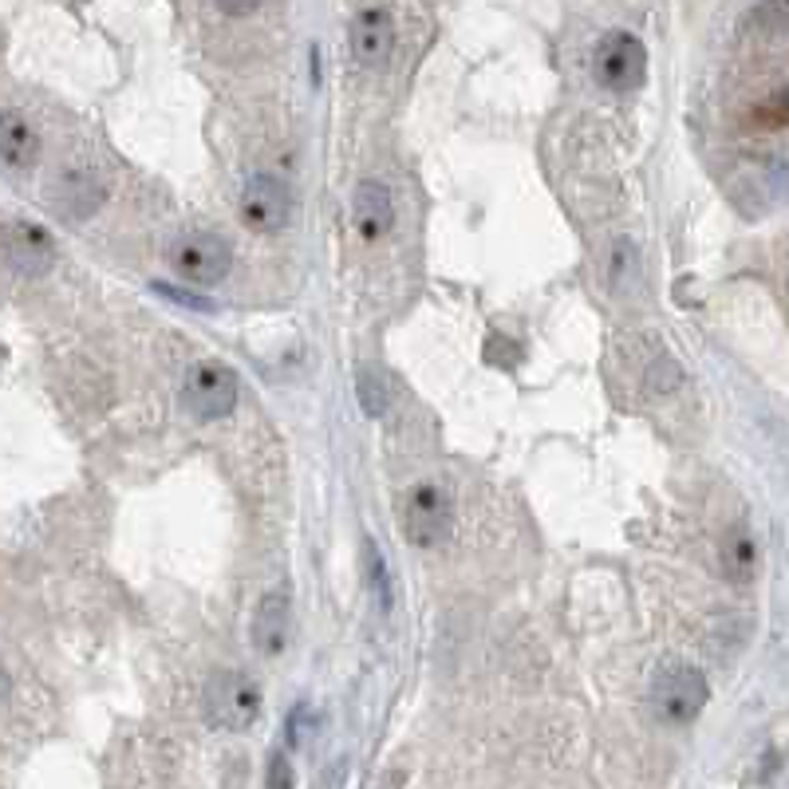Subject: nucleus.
<instances>
[{
	"label": "nucleus",
	"mask_w": 789,
	"mask_h": 789,
	"mask_svg": "<svg viewBox=\"0 0 789 789\" xmlns=\"http://www.w3.org/2000/svg\"><path fill=\"white\" fill-rule=\"evenodd\" d=\"M648 699L663 726H691L706 706V679L691 663H663L651 679Z\"/></svg>",
	"instance_id": "1"
},
{
	"label": "nucleus",
	"mask_w": 789,
	"mask_h": 789,
	"mask_svg": "<svg viewBox=\"0 0 789 789\" xmlns=\"http://www.w3.org/2000/svg\"><path fill=\"white\" fill-rule=\"evenodd\" d=\"M166 261L186 284H194V289H214V284L226 281L229 269H234V249H229L226 237L194 229V234H182L179 241L170 245Z\"/></svg>",
	"instance_id": "2"
},
{
	"label": "nucleus",
	"mask_w": 789,
	"mask_h": 789,
	"mask_svg": "<svg viewBox=\"0 0 789 789\" xmlns=\"http://www.w3.org/2000/svg\"><path fill=\"white\" fill-rule=\"evenodd\" d=\"M261 714V687L245 671H217L206 683V718L214 731H249Z\"/></svg>",
	"instance_id": "3"
},
{
	"label": "nucleus",
	"mask_w": 789,
	"mask_h": 789,
	"mask_svg": "<svg viewBox=\"0 0 789 789\" xmlns=\"http://www.w3.org/2000/svg\"><path fill=\"white\" fill-rule=\"evenodd\" d=\"M182 407L194 414L197 423H217L237 407V376L229 367L214 364H194L182 379Z\"/></svg>",
	"instance_id": "4"
},
{
	"label": "nucleus",
	"mask_w": 789,
	"mask_h": 789,
	"mask_svg": "<svg viewBox=\"0 0 789 789\" xmlns=\"http://www.w3.org/2000/svg\"><path fill=\"white\" fill-rule=\"evenodd\" d=\"M451 529H454V506L439 486L423 482V486H414L403 498V533L411 545L434 549L451 537Z\"/></svg>",
	"instance_id": "5"
},
{
	"label": "nucleus",
	"mask_w": 789,
	"mask_h": 789,
	"mask_svg": "<svg viewBox=\"0 0 789 789\" xmlns=\"http://www.w3.org/2000/svg\"><path fill=\"white\" fill-rule=\"evenodd\" d=\"M596 79H601L608 91H636L648 79V52L631 32H608V36L596 44Z\"/></svg>",
	"instance_id": "6"
},
{
	"label": "nucleus",
	"mask_w": 789,
	"mask_h": 789,
	"mask_svg": "<svg viewBox=\"0 0 789 789\" xmlns=\"http://www.w3.org/2000/svg\"><path fill=\"white\" fill-rule=\"evenodd\" d=\"M292 217V190L277 174H253L241 190V221L253 234H281Z\"/></svg>",
	"instance_id": "7"
},
{
	"label": "nucleus",
	"mask_w": 789,
	"mask_h": 789,
	"mask_svg": "<svg viewBox=\"0 0 789 789\" xmlns=\"http://www.w3.org/2000/svg\"><path fill=\"white\" fill-rule=\"evenodd\" d=\"M348 47L356 64L383 67L394 56V20L387 9H364L348 24Z\"/></svg>",
	"instance_id": "8"
},
{
	"label": "nucleus",
	"mask_w": 789,
	"mask_h": 789,
	"mask_svg": "<svg viewBox=\"0 0 789 789\" xmlns=\"http://www.w3.org/2000/svg\"><path fill=\"white\" fill-rule=\"evenodd\" d=\"M352 221L364 241H383L394 229V197L383 182L364 179L352 194Z\"/></svg>",
	"instance_id": "9"
},
{
	"label": "nucleus",
	"mask_w": 789,
	"mask_h": 789,
	"mask_svg": "<svg viewBox=\"0 0 789 789\" xmlns=\"http://www.w3.org/2000/svg\"><path fill=\"white\" fill-rule=\"evenodd\" d=\"M284 644H289V596L269 592L253 612V648L273 659L284 651Z\"/></svg>",
	"instance_id": "10"
},
{
	"label": "nucleus",
	"mask_w": 789,
	"mask_h": 789,
	"mask_svg": "<svg viewBox=\"0 0 789 789\" xmlns=\"http://www.w3.org/2000/svg\"><path fill=\"white\" fill-rule=\"evenodd\" d=\"M40 154V134L24 115L17 111H0V162L9 166H32Z\"/></svg>",
	"instance_id": "11"
},
{
	"label": "nucleus",
	"mask_w": 789,
	"mask_h": 789,
	"mask_svg": "<svg viewBox=\"0 0 789 789\" xmlns=\"http://www.w3.org/2000/svg\"><path fill=\"white\" fill-rule=\"evenodd\" d=\"M4 249H9V261L29 277L44 273L47 264H52V253H56V249H52V237L36 226H12Z\"/></svg>",
	"instance_id": "12"
},
{
	"label": "nucleus",
	"mask_w": 789,
	"mask_h": 789,
	"mask_svg": "<svg viewBox=\"0 0 789 789\" xmlns=\"http://www.w3.org/2000/svg\"><path fill=\"white\" fill-rule=\"evenodd\" d=\"M359 553H364V581H367V588L376 592L379 608L391 612L394 592H391V573H387L383 553L376 549V541H371V537H364V541H359Z\"/></svg>",
	"instance_id": "13"
},
{
	"label": "nucleus",
	"mask_w": 789,
	"mask_h": 789,
	"mask_svg": "<svg viewBox=\"0 0 789 789\" xmlns=\"http://www.w3.org/2000/svg\"><path fill=\"white\" fill-rule=\"evenodd\" d=\"M356 394H359V407H364L371 419H383L387 414V379L379 376L376 367H359L356 371Z\"/></svg>",
	"instance_id": "14"
},
{
	"label": "nucleus",
	"mask_w": 789,
	"mask_h": 789,
	"mask_svg": "<svg viewBox=\"0 0 789 789\" xmlns=\"http://www.w3.org/2000/svg\"><path fill=\"white\" fill-rule=\"evenodd\" d=\"M723 569L726 576H738V581H746V576L754 573V545L746 533H726L723 541Z\"/></svg>",
	"instance_id": "15"
},
{
	"label": "nucleus",
	"mask_w": 789,
	"mask_h": 789,
	"mask_svg": "<svg viewBox=\"0 0 789 789\" xmlns=\"http://www.w3.org/2000/svg\"><path fill=\"white\" fill-rule=\"evenodd\" d=\"M636 245L628 241V237H620L616 241V253H612V284H631V277H636Z\"/></svg>",
	"instance_id": "16"
},
{
	"label": "nucleus",
	"mask_w": 789,
	"mask_h": 789,
	"mask_svg": "<svg viewBox=\"0 0 789 789\" xmlns=\"http://www.w3.org/2000/svg\"><path fill=\"white\" fill-rule=\"evenodd\" d=\"M296 786V774H292V761L284 758L281 750L269 758V766H264V789H292Z\"/></svg>",
	"instance_id": "17"
},
{
	"label": "nucleus",
	"mask_w": 789,
	"mask_h": 789,
	"mask_svg": "<svg viewBox=\"0 0 789 789\" xmlns=\"http://www.w3.org/2000/svg\"><path fill=\"white\" fill-rule=\"evenodd\" d=\"M154 289L162 292V296H170V301L186 304V309H197V312H217V304L209 301V296H202V292H186V289H174V284H154Z\"/></svg>",
	"instance_id": "18"
},
{
	"label": "nucleus",
	"mask_w": 789,
	"mask_h": 789,
	"mask_svg": "<svg viewBox=\"0 0 789 789\" xmlns=\"http://www.w3.org/2000/svg\"><path fill=\"white\" fill-rule=\"evenodd\" d=\"M309 731V706H296V711L289 714V743H301V734Z\"/></svg>",
	"instance_id": "19"
},
{
	"label": "nucleus",
	"mask_w": 789,
	"mask_h": 789,
	"mask_svg": "<svg viewBox=\"0 0 789 789\" xmlns=\"http://www.w3.org/2000/svg\"><path fill=\"white\" fill-rule=\"evenodd\" d=\"M778 111H781V119L789 122V91H781V95H778Z\"/></svg>",
	"instance_id": "20"
}]
</instances>
